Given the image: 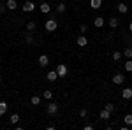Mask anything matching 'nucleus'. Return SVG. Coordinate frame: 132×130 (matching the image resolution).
I'll return each instance as SVG.
<instances>
[{"label":"nucleus","mask_w":132,"mask_h":130,"mask_svg":"<svg viewBox=\"0 0 132 130\" xmlns=\"http://www.w3.org/2000/svg\"><path fill=\"white\" fill-rule=\"evenodd\" d=\"M99 118H101V120H104V121H108L109 118H111V112H109L108 109H102L101 112H99Z\"/></svg>","instance_id":"nucleus-7"},{"label":"nucleus","mask_w":132,"mask_h":130,"mask_svg":"<svg viewBox=\"0 0 132 130\" xmlns=\"http://www.w3.org/2000/svg\"><path fill=\"white\" fill-rule=\"evenodd\" d=\"M46 77H48V81H56V79H58V74H56V69H55V70H50Z\"/></svg>","instance_id":"nucleus-10"},{"label":"nucleus","mask_w":132,"mask_h":130,"mask_svg":"<svg viewBox=\"0 0 132 130\" xmlns=\"http://www.w3.org/2000/svg\"><path fill=\"white\" fill-rule=\"evenodd\" d=\"M25 42H28V44H35V37L32 35L30 32H28V33H25Z\"/></svg>","instance_id":"nucleus-15"},{"label":"nucleus","mask_w":132,"mask_h":130,"mask_svg":"<svg viewBox=\"0 0 132 130\" xmlns=\"http://www.w3.org/2000/svg\"><path fill=\"white\" fill-rule=\"evenodd\" d=\"M7 107H9V106H7L5 102H0V114H5V111H7Z\"/></svg>","instance_id":"nucleus-25"},{"label":"nucleus","mask_w":132,"mask_h":130,"mask_svg":"<svg viewBox=\"0 0 132 130\" xmlns=\"http://www.w3.org/2000/svg\"><path fill=\"white\" fill-rule=\"evenodd\" d=\"M18 121H20V114H16V112H14V114L11 116V123H18Z\"/></svg>","instance_id":"nucleus-28"},{"label":"nucleus","mask_w":132,"mask_h":130,"mask_svg":"<svg viewBox=\"0 0 132 130\" xmlns=\"http://www.w3.org/2000/svg\"><path fill=\"white\" fill-rule=\"evenodd\" d=\"M123 121H125V125L130 127L132 125V114H125V116H123Z\"/></svg>","instance_id":"nucleus-24"},{"label":"nucleus","mask_w":132,"mask_h":130,"mask_svg":"<svg viewBox=\"0 0 132 130\" xmlns=\"http://www.w3.org/2000/svg\"><path fill=\"white\" fill-rule=\"evenodd\" d=\"M42 97H44L46 100H51V99H53V91H51V90H44Z\"/></svg>","instance_id":"nucleus-21"},{"label":"nucleus","mask_w":132,"mask_h":130,"mask_svg":"<svg viewBox=\"0 0 132 130\" xmlns=\"http://www.w3.org/2000/svg\"><path fill=\"white\" fill-rule=\"evenodd\" d=\"M51 11V5L48 4V2H44V4H41V12H44V14H48Z\"/></svg>","instance_id":"nucleus-16"},{"label":"nucleus","mask_w":132,"mask_h":130,"mask_svg":"<svg viewBox=\"0 0 132 130\" xmlns=\"http://www.w3.org/2000/svg\"><path fill=\"white\" fill-rule=\"evenodd\" d=\"M127 11H129L127 4H118V12H120V14H125Z\"/></svg>","instance_id":"nucleus-19"},{"label":"nucleus","mask_w":132,"mask_h":130,"mask_svg":"<svg viewBox=\"0 0 132 130\" xmlns=\"http://www.w3.org/2000/svg\"><path fill=\"white\" fill-rule=\"evenodd\" d=\"M34 9H35V4H34V0H27V2L23 4V11H25V12H32Z\"/></svg>","instance_id":"nucleus-4"},{"label":"nucleus","mask_w":132,"mask_h":130,"mask_svg":"<svg viewBox=\"0 0 132 130\" xmlns=\"http://www.w3.org/2000/svg\"><path fill=\"white\" fill-rule=\"evenodd\" d=\"M44 27H46L48 32H55L56 28H58V23H56L55 18H50V20H46V25H44Z\"/></svg>","instance_id":"nucleus-1"},{"label":"nucleus","mask_w":132,"mask_h":130,"mask_svg":"<svg viewBox=\"0 0 132 130\" xmlns=\"http://www.w3.org/2000/svg\"><path fill=\"white\" fill-rule=\"evenodd\" d=\"M86 114H88V111H86V109H81V111H79V116H81V118H86Z\"/></svg>","instance_id":"nucleus-29"},{"label":"nucleus","mask_w":132,"mask_h":130,"mask_svg":"<svg viewBox=\"0 0 132 130\" xmlns=\"http://www.w3.org/2000/svg\"><path fill=\"white\" fill-rule=\"evenodd\" d=\"M125 70L127 72H132V58H127V62H125Z\"/></svg>","instance_id":"nucleus-22"},{"label":"nucleus","mask_w":132,"mask_h":130,"mask_svg":"<svg viewBox=\"0 0 132 130\" xmlns=\"http://www.w3.org/2000/svg\"><path fill=\"white\" fill-rule=\"evenodd\" d=\"M118 25H120V20L118 18H109V27L111 28H118Z\"/></svg>","instance_id":"nucleus-14"},{"label":"nucleus","mask_w":132,"mask_h":130,"mask_svg":"<svg viewBox=\"0 0 132 130\" xmlns=\"http://www.w3.org/2000/svg\"><path fill=\"white\" fill-rule=\"evenodd\" d=\"M104 109H108L109 112H113V111H114V104H109V102H108V104H104Z\"/></svg>","instance_id":"nucleus-27"},{"label":"nucleus","mask_w":132,"mask_h":130,"mask_svg":"<svg viewBox=\"0 0 132 130\" xmlns=\"http://www.w3.org/2000/svg\"><path fill=\"white\" fill-rule=\"evenodd\" d=\"M129 30H130V33H132V21L129 23Z\"/></svg>","instance_id":"nucleus-32"},{"label":"nucleus","mask_w":132,"mask_h":130,"mask_svg":"<svg viewBox=\"0 0 132 130\" xmlns=\"http://www.w3.org/2000/svg\"><path fill=\"white\" fill-rule=\"evenodd\" d=\"M122 56H123V53H120V51H114V53H113V60H116V62L120 60Z\"/></svg>","instance_id":"nucleus-26"},{"label":"nucleus","mask_w":132,"mask_h":130,"mask_svg":"<svg viewBox=\"0 0 132 130\" xmlns=\"http://www.w3.org/2000/svg\"><path fill=\"white\" fill-rule=\"evenodd\" d=\"M67 72H69V69H67V65H65V63H60V65L56 67V74H58V77H62V79L67 76Z\"/></svg>","instance_id":"nucleus-2"},{"label":"nucleus","mask_w":132,"mask_h":130,"mask_svg":"<svg viewBox=\"0 0 132 130\" xmlns=\"http://www.w3.org/2000/svg\"><path fill=\"white\" fill-rule=\"evenodd\" d=\"M30 102L34 104V106H39V104H41V97H39V95H34V97L30 99Z\"/></svg>","instance_id":"nucleus-23"},{"label":"nucleus","mask_w":132,"mask_h":130,"mask_svg":"<svg viewBox=\"0 0 132 130\" xmlns=\"http://www.w3.org/2000/svg\"><path fill=\"white\" fill-rule=\"evenodd\" d=\"M123 56H125V58H132V46H127V48L123 49Z\"/></svg>","instance_id":"nucleus-18"},{"label":"nucleus","mask_w":132,"mask_h":130,"mask_svg":"<svg viewBox=\"0 0 132 130\" xmlns=\"http://www.w3.org/2000/svg\"><path fill=\"white\" fill-rule=\"evenodd\" d=\"M5 9H7V5H5V4H0V14H4Z\"/></svg>","instance_id":"nucleus-30"},{"label":"nucleus","mask_w":132,"mask_h":130,"mask_svg":"<svg viewBox=\"0 0 132 130\" xmlns=\"http://www.w3.org/2000/svg\"><path fill=\"white\" fill-rule=\"evenodd\" d=\"M76 2H79V0H76Z\"/></svg>","instance_id":"nucleus-33"},{"label":"nucleus","mask_w":132,"mask_h":130,"mask_svg":"<svg viewBox=\"0 0 132 130\" xmlns=\"http://www.w3.org/2000/svg\"><path fill=\"white\" fill-rule=\"evenodd\" d=\"M46 112H48L50 116H55V114L58 112V104H55V102H50V104H48V109H46Z\"/></svg>","instance_id":"nucleus-3"},{"label":"nucleus","mask_w":132,"mask_h":130,"mask_svg":"<svg viewBox=\"0 0 132 130\" xmlns=\"http://www.w3.org/2000/svg\"><path fill=\"white\" fill-rule=\"evenodd\" d=\"M48 63H50L48 55H41V56H39V65H41V67H48Z\"/></svg>","instance_id":"nucleus-8"},{"label":"nucleus","mask_w":132,"mask_h":130,"mask_svg":"<svg viewBox=\"0 0 132 130\" xmlns=\"http://www.w3.org/2000/svg\"><path fill=\"white\" fill-rule=\"evenodd\" d=\"M5 5H7V9H9V11H14L16 7H18V2H16V0H7Z\"/></svg>","instance_id":"nucleus-13"},{"label":"nucleus","mask_w":132,"mask_h":130,"mask_svg":"<svg viewBox=\"0 0 132 130\" xmlns=\"http://www.w3.org/2000/svg\"><path fill=\"white\" fill-rule=\"evenodd\" d=\"M0 81H2V79H0Z\"/></svg>","instance_id":"nucleus-35"},{"label":"nucleus","mask_w":132,"mask_h":130,"mask_svg":"<svg viewBox=\"0 0 132 130\" xmlns=\"http://www.w3.org/2000/svg\"><path fill=\"white\" fill-rule=\"evenodd\" d=\"M90 7L92 9H101L102 7V0H90Z\"/></svg>","instance_id":"nucleus-12"},{"label":"nucleus","mask_w":132,"mask_h":130,"mask_svg":"<svg viewBox=\"0 0 132 130\" xmlns=\"http://www.w3.org/2000/svg\"><path fill=\"white\" fill-rule=\"evenodd\" d=\"M76 44H78L79 48H85V46L88 44V39H86L85 35H78V37H76Z\"/></svg>","instance_id":"nucleus-5"},{"label":"nucleus","mask_w":132,"mask_h":130,"mask_svg":"<svg viewBox=\"0 0 132 130\" xmlns=\"http://www.w3.org/2000/svg\"><path fill=\"white\" fill-rule=\"evenodd\" d=\"M93 25H95L97 28H102V27H104V18H102V16H97V18L93 20Z\"/></svg>","instance_id":"nucleus-11"},{"label":"nucleus","mask_w":132,"mask_h":130,"mask_svg":"<svg viewBox=\"0 0 132 130\" xmlns=\"http://www.w3.org/2000/svg\"><path fill=\"white\" fill-rule=\"evenodd\" d=\"M111 81L114 83V84H122L123 81H125V76L118 72V74H114V76H113V79H111Z\"/></svg>","instance_id":"nucleus-6"},{"label":"nucleus","mask_w":132,"mask_h":130,"mask_svg":"<svg viewBox=\"0 0 132 130\" xmlns=\"http://www.w3.org/2000/svg\"><path fill=\"white\" fill-rule=\"evenodd\" d=\"M25 2H27V0H25Z\"/></svg>","instance_id":"nucleus-34"},{"label":"nucleus","mask_w":132,"mask_h":130,"mask_svg":"<svg viewBox=\"0 0 132 130\" xmlns=\"http://www.w3.org/2000/svg\"><path fill=\"white\" fill-rule=\"evenodd\" d=\"M65 11H67V5H65V4H63V2H62V4H58V5H56V12H58V14H63V12H65Z\"/></svg>","instance_id":"nucleus-17"},{"label":"nucleus","mask_w":132,"mask_h":130,"mask_svg":"<svg viewBox=\"0 0 132 130\" xmlns=\"http://www.w3.org/2000/svg\"><path fill=\"white\" fill-rule=\"evenodd\" d=\"M35 27H37L35 21H28V23H27V30H28V32H34V30H35Z\"/></svg>","instance_id":"nucleus-20"},{"label":"nucleus","mask_w":132,"mask_h":130,"mask_svg":"<svg viewBox=\"0 0 132 130\" xmlns=\"http://www.w3.org/2000/svg\"><path fill=\"white\" fill-rule=\"evenodd\" d=\"M122 97H123V99H125V100L132 99V86H130V88H125V90L122 91Z\"/></svg>","instance_id":"nucleus-9"},{"label":"nucleus","mask_w":132,"mask_h":130,"mask_svg":"<svg viewBox=\"0 0 132 130\" xmlns=\"http://www.w3.org/2000/svg\"><path fill=\"white\" fill-rule=\"evenodd\" d=\"M125 40H127V42L132 46V35H125Z\"/></svg>","instance_id":"nucleus-31"}]
</instances>
